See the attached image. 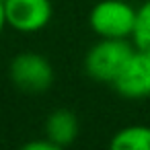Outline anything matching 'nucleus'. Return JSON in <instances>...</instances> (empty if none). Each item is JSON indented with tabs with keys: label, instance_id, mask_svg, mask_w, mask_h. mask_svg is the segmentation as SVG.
<instances>
[{
	"label": "nucleus",
	"instance_id": "1",
	"mask_svg": "<svg viewBox=\"0 0 150 150\" xmlns=\"http://www.w3.org/2000/svg\"><path fill=\"white\" fill-rule=\"evenodd\" d=\"M132 39H101L88 47L82 60V68L95 82L111 84L121 72L123 64L134 52Z\"/></svg>",
	"mask_w": 150,
	"mask_h": 150
},
{
	"label": "nucleus",
	"instance_id": "2",
	"mask_svg": "<svg viewBox=\"0 0 150 150\" xmlns=\"http://www.w3.org/2000/svg\"><path fill=\"white\" fill-rule=\"evenodd\" d=\"M136 13L127 0H101L88 13V27L101 39H132Z\"/></svg>",
	"mask_w": 150,
	"mask_h": 150
},
{
	"label": "nucleus",
	"instance_id": "3",
	"mask_svg": "<svg viewBox=\"0 0 150 150\" xmlns=\"http://www.w3.org/2000/svg\"><path fill=\"white\" fill-rule=\"evenodd\" d=\"M8 76L11 82L29 95H39L52 88L56 80V72L52 62L37 54V52H21L11 60L8 66Z\"/></svg>",
	"mask_w": 150,
	"mask_h": 150
},
{
	"label": "nucleus",
	"instance_id": "4",
	"mask_svg": "<svg viewBox=\"0 0 150 150\" xmlns=\"http://www.w3.org/2000/svg\"><path fill=\"white\" fill-rule=\"evenodd\" d=\"M6 27L19 33H39L54 19L52 0H4Z\"/></svg>",
	"mask_w": 150,
	"mask_h": 150
},
{
	"label": "nucleus",
	"instance_id": "5",
	"mask_svg": "<svg viewBox=\"0 0 150 150\" xmlns=\"http://www.w3.org/2000/svg\"><path fill=\"white\" fill-rule=\"evenodd\" d=\"M113 91L129 101H140L150 97V54L134 50L123 64L117 78L111 82Z\"/></svg>",
	"mask_w": 150,
	"mask_h": 150
},
{
	"label": "nucleus",
	"instance_id": "6",
	"mask_svg": "<svg viewBox=\"0 0 150 150\" xmlns=\"http://www.w3.org/2000/svg\"><path fill=\"white\" fill-rule=\"evenodd\" d=\"M80 132V123L74 111L70 109H56L47 115L45 123H43V136L50 138L60 150L74 144V140L78 138Z\"/></svg>",
	"mask_w": 150,
	"mask_h": 150
},
{
	"label": "nucleus",
	"instance_id": "7",
	"mask_svg": "<svg viewBox=\"0 0 150 150\" xmlns=\"http://www.w3.org/2000/svg\"><path fill=\"white\" fill-rule=\"evenodd\" d=\"M109 146L113 150H150V125H125L111 136Z\"/></svg>",
	"mask_w": 150,
	"mask_h": 150
},
{
	"label": "nucleus",
	"instance_id": "8",
	"mask_svg": "<svg viewBox=\"0 0 150 150\" xmlns=\"http://www.w3.org/2000/svg\"><path fill=\"white\" fill-rule=\"evenodd\" d=\"M132 43H134L136 50H142V52L150 54V0H144L138 6Z\"/></svg>",
	"mask_w": 150,
	"mask_h": 150
},
{
	"label": "nucleus",
	"instance_id": "9",
	"mask_svg": "<svg viewBox=\"0 0 150 150\" xmlns=\"http://www.w3.org/2000/svg\"><path fill=\"white\" fill-rule=\"evenodd\" d=\"M23 150H60L50 138H37V140H31L27 144H23Z\"/></svg>",
	"mask_w": 150,
	"mask_h": 150
},
{
	"label": "nucleus",
	"instance_id": "10",
	"mask_svg": "<svg viewBox=\"0 0 150 150\" xmlns=\"http://www.w3.org/2000/svg\"><path fill=\"white\" fill-rule=\"evenodd\" d=\"M6 29V15H4V0H0V37Z\"/></svg>",
	"mask_w": 150,
	"mask_h": 150
}]
</instances>
